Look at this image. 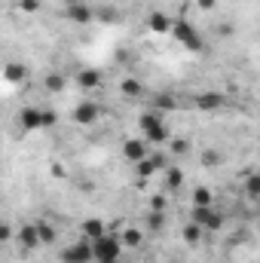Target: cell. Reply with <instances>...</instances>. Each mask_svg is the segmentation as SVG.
<instances>
[{"mask_svg":"<svg viewBox=\"0 0 260 263\" xmlns=\"http://www.w3.org/2000/svg\"><path fill=\"white\" fill-rule=\"evenodd\" d=\"M156 172H159V168H156V162H153L150 156H147V159H141V162L135 165V175H138L141 181H150V178H153Z\"/></svg>","mask_w":260,"mask_h":263,"instance_id":"obj_20","label":"cell"},{"mask_svg":"<svg viewBox=\"0 0 260 263\" xmlns=\"http://www.w3.org/2000/svg\"><path fill=\"white\" fill-rule=\"evenodd\" d=\"M172 25H175V18L165 15L162 9H153V12L147 15V31H150V34H172Z\"/></svg>","mask_w":260,"mask_h":263,"instance_id":"obj_8","label":"cell"},{"mask_svg":"<svg viewBox=\"0 0 260 263\" xmlns=\"http://www.w3.org/2000/svg\"><path fill=\"white\" fill-rule=\"evenodd\" d=\"M181 236H184V245H190V248H196V245L202 242V236H205V230H202L199 223H193V220H190V223L184 227V233H181Z\"/></svg>","mask_w":260,"mask_h":263,"instance_id":"obj_17","label":"cell"},{"mask_svg":"<svg viewBox=\"0 0 260 263\" xmlns=\"http://www.w3.org/2000/svg\"><path fill=\"white\" fill-rule=\"evenodd\" d=\"M120 92H123L126 98H138V95L144 92V86H141L135 77H129V80H123V83H120Z\"/></svg>","mask_w":260,"mask_h":263,"instance_id":"obj_22","label":"cell"},{"mask_svg":"<svg viewBox=\"0 0 260 263\" xmlns=\"http://www.w3.org/2000/svg\"><path fill=\"white\" fill-rule=\"evenodd\" d=\"M162 227H165V211H150L147 214V230L150 233H159Z\"/></svg>","mask_w":260,"mask_h":263,"instance_id":"obj_23","label":"cell"},{"mask_svg":"<svg viewBox=\"0 0 260 263\" xmlns=\"http://www.w3.org/2000/svg\"><path fill=\"white\" fill-rule=\"evenodd\" d=\"M242 187H245V196L248 199H260V172H248Z\"/></svg>","mask_w":260,"mask_h":263,"instance_id":"obj_18","label":"cell"},{"mask_svg":"<svg viewBox=\"0 0 260 263\" xmlns=\"http://www.w3.org/2000/svg\"><path fill=\"white\" fill-rule=\"evenodd\" d=\"M202 162H205V165H217V162H220V156H217L214 150H205V153H202Z\"/></svg>","mask_w":260,"mask_h":263,"instance_id":"obj_32","label":"cell"},{"mask_svg":"<svg viewBox=\"0 0 260 263\" xmlns=\"http://www.w3.org/2000/svg\"><path fill=\"white\" fill-rule=\"evenodd\" d=\"M25 77H28V70H25V65H18V62H9V65L3 67V80L6 83H25Z\"/></svg>","mask_w":260,"mask_h":263,"instance_id":"obj_16","label":"cell"},{"mask_svg":"<svg viewBox=\"0 0 260 263\" xmlns=\"http://www.w3.org/2000/svg\"><path fill=\"white\" fill-rule=\"evenodd\" d=\"M62 260L65 263H95V251H92V242L83 239V242H73L62 251Z\"/></svg>","mask_w":260,"mask_h":263,"instance_id":"obj_4","label":"cell"},{"mask_svg":"<svg viewBox=\"0 0 260 263\" xmlns=\"http://www.w3.org/2000/svg\"><path fill=\"white\" fill-rule=\"evenodd\" d=\"M123 156L129 159L132 165H138L141 159L150 156V141L147 138H129V141H123Z\"/></svg>","mask_w":260,"mask_h":263,"instance_id":"obj_6","label":"cell"},{"mask_svg":"<svg viewBox=\"0 0 260 263\" xmlns=\"http://www.w3.org/2000/svg\"><path fill=\"white\" fill-rule=\"evenodd\" d=\"M0 239H3V242L12 239V227H3V230H0Z\"/></svg>","mask_w":260,"mask_h":263,"instance_id":"obj_35","label":"cell"},{"mask_svg":"<svg viewBox=\"0 0 260 263\" xmlns=\"http://www.w3.org/2000/svg\"><path fill=\"white\" fill-rule=\"evenodd\" d=\"M46 89H49V92H62V89H65V77H62V73H49V77H46Z\"/></svg>","mask_w":260,"mask_h":263,"instance_id":"obj_26","label":"cell"},{"mask_svg":"<svg viewBox=\"0 0 260 263\" xmlns=\"http://www.w3.org/2000/svg\"><path fill=\"white\" fill-rule=\"evenodd\" d=\"M190 199H193V205H214V196H211L208 187H196Z\"/></svg>","mask_w":260,"mask_h":263,"instance_id":"obj_24","label":"cell"},{"mask_svg":"<svg viewBox=\"0 0 260 263\" xmlns=\"http://www.w3.org/2000/svg\"><path fill=\"white\" fill-rule=\"evenodd\" d=\"M190 220L199 223L205 233L208 230H220L224 227V211H217L214 205H193L190 208Z\"/></svg>","mask_w":260,"mask_h":263,"instance_id":"obj_3","label":"cell"},{"mask_svg":"<svg viewBox=\"0 0 260 263\" xmlns=\"http://www.w3.org/2000/svg\"><path fill=\"white\" fill-rule=\"evenodd\" d=\"M98 117H101V107H98L95 101H80V104L73 107V123H77V126H95Z\"/></svg>","mask_w":260,"mask_h":263,"instance_id":"obj_7","label":"cell"},{"mask_svg":"<svg viewBox=\"0 0 260 263\" xmlns=\"http://www.w3.org/2000/svg\"><path fill=\"white\" fill-rule=\"evenodd\" d=\"M138 126H141L144 138H147L150 144H165V141H172V132H169V126H165V120H162L159 110H144L141 120H138Z\"/></svg>","mask_w":260,"mask_h":263,"instance_id":"obj_1","label":"cell"},{"mask_svg":"<svg viewBox=\"0 0 260 263\" xmlns=\"http://www.w3.org/2000/svg\"><path fill=\"white\" fill-rule=\"evenodd\" d=\"M150 211H165V196H162V193L150 196Z\"/></svg>","mask_w":260,"mask_h":263,"instance_id":"obj_29","label":"cell"},{"mask_svg":"<svg viewBox=\"0 0 260 263\" xmlns=\"http://www.w3.org/2000/svg\"><path fill=\"white\" fill-rule=\"evenodd\" d=\"M153 110H178V95H172V92H159L156 98H153Z\"/></svg>","mask_w":260,"mask_h":263,"instance_id":"obj_15","label":"cell"},{"mask_svg":"<svg viewBox=\"0 0 260 263\" xmlns=\"http://www.w3.org/2000/svg\"><path fill=\"white\" fill-rule=\"evenodd\" d=\"M193 104H196V110H202V114H217V110L227 107V95L224 92H202V95L193 98Z\"/></svg>","mask_w":260,"mask_h":263,"instance_id":"obj_5","label":"cell"},{"mask_svg":"<svg viewBox=\"0 0 260 263\" xmlns=\"http://www.w3.org/2000/svg\"><path fill=\"white\" fill-rule=\"evenodd\" d=\"M193 34H196V28L187 22V18H175V25H172V37H175L178 43H187Z\"/></svg>","mask_w":260,"mask_h":263,"instance_id":"obj_14","label":"cell"},{"mask_svg":"<svg viewBox=\"0 0 260 263\" xmlns=\"http://www.w3.org/2000/svg\"><path fill=\"white\" fill-rule=\"evenodd\" d=\"M65 15L73 22V25H89L95 18V12L86 6V3H73V6H65Z\"/></svg>","mask_w":260,"mask_h":263,"instance_id":"obj_12","label":"cell"},{"mask_svg":"<svg viewBox=\"0 0 260 263\" xmlns=\"http://www.w3.org/2000/svg\"><path fill=\"white\" fill-rule=\"evenodd\" d=\"M120 239H123V245H126V248H138V245L144 242V230H138V227H126Z\"/></svg>","mask_w":260,"mask_h":263,"instance_id":"obj_19","label":"cell"},{"mask_svg":"<svg viewBox=\"0 0 260 263\" xmlns=\"http://www.w3.org/2000/svg\"><path fill=\"white\" fill-rule=\"evenodd\" d=\"M73 83H77L80 89L92 92V89H98V86H101V70H95V67H86V70H80V73L73 77Z\"/></svg>","mask_w":260,"mask_h":263,"instance_id":"obj_11","label":"cell"},{"mask_svg":"<svg viewBox=\"0 0 260 263\" xmlns=\"http://www.w3.org/2000/svg\"><path fill=\"white\" fill-rule=\"evenodd\" d=\"M18 6H22L25 12H37V9H40V0H18Z\"/></svg>","mask_w":260,"mask_h":263,"instance_id":"obj_33","label":"cell"},{"mask_svg":"<svg viewBox=\"0 0 260 263\" xmlns=\"http://www.w3.org/2000/svg\"><path fill=\"white\" fill-rule=\"evenodd\" d=\"M83 236L89 239V242H95V239H101L104 233H107V223L104 220H98V217H89V220H83Z\"/></svg>","mask_w":260,"mask_h":263,"instance_id":"obj_13","label":"cell"},{"mask_svg":"<svg viewBox=\"0 0 260 263\" xmlns=\"http://www.w3.org/2000/svg\"><path fill=\"white\" fill-rule=\"evenodd\" d=\"M123 239L114 236V233H104L101 239L92 242V251H95V263H120L123 257Z\"/></svg>","mask_w":260,"mask_h":263,"instance_id":"obj_2","label":"cell"},{"mask_svg":"<svg viewBox=\"0 0 260 263\" xmlns=\"http://www.w3.org/2000/svg\"><path fill=\"white\" fill-rule=\"evenodd\" d=\"M181 184H184V172L178 165H169L165 168V187L169 190H181Z\"/></svg>","mask_w":260,"mask_h":263,"instance_id":"obj_21","label":"cell"},{"mask_svg":"<svg viewBox=\"0 0 260 263\" xmlns=\"http://www.w3.org/2000/svg\"><path fill=\"white\" fill-rule=\"evenodd\" d=\"M73 3H86V0H65V6H73Z\"/></svg>","mask_w":260,"mask_h":263,"instance_id":"obj_36","label":"cell"},{"mask_svg":"<svg viewBox=\"0 0 260 263\" xmlns=\"http://www.w3.org/2000/svg\"><path fill=\"white\" fill-rule=\"evenodd\" d=\"M37 230H40V242H43V245H52V242H55L52 223H37Z\"/></svg>","mask_w":260,"mask_h":263,"instance_id":"obj_25","label":"cell"},{"mask_svg":"<svg viewBox=\"0 0 260 263\" xmlns=\"http://www.w3.org/2000/svg\"><path fill=\"white\" fill-rule=\"evenodd\" d=\"M55 120H59V117H55V110H43V129H52V126H55Z\"/></svg>","mask_w":260,"mask_h":263,"instance_id":"obj_31","label":"cell"},{"mask_svg":"<svg viewBox=\"0 0 260 263\" xmlns=\"http://www.w3.org/2000/svg\"><path fill=\"white\" fill-rule=\"evenodd\" d=\"M18 245H22L25 251H34V248L43 245V242H40V230H37V223H25V227L18 230Z\"/></svg>","mask_w":260,"mask_h":263,"instance_id":"obj_10","label":"cell"},{"mask_svg":"<svg viewBox=\"0 0 260 263\" xmlns=\"http://www.w3.org/2000/svg\"><path fill=\"white\" fill-rule=\"evenodd\" d=\"M184 49H190V52H202V49H205V43H202V37H199V31H196L193 37H190V40L184 43Z\"/></svg>","mask_w":260,"mask_h":263,"instance_id":"obj_27","label":"cell"},{"mask_svg":"<svg viewBox=\"0 0 260 263\" xmlns=\"http://www.w3.org/2000/svg\"><path fill=\"white\" fill-rule=\"evenodd\" d=\"M18 126H22V132H40L43 129V110L40 107H25L18 114Z\"/></svg>","mask_w":260,"mask_h":263,"instance_id":"obj_9","label":"cell"},{"mask_svg":"<svg viewBox=\"0 0 260 263\" xmlns=\"http://www.w3.org/2000/svg\"><path fill=\"white\" fill-rule=\"evenodd\" d=\"M175 263H178V260H175Z\"/></svg>","mask_w":260,"mask_h":263,"instance_id":"obj_38","label":"cell"},{"mask_svg":"<svg viewBox=\"0 0 260 263\" xmlns=\"http://www.w3.org/2000/svg\"><path fill=\"white\" fill-rule=\"evenodd\" d=\"M150 159L156 162V168H162V172L169 168V153H162V150H156V153H150Z\"/></svg>","mask_w":260,"mask_h":263,"instance_id":"obj_28","label":"cell"},{"mask_svg":"<svg viewBox=\"0 0 260 263\" xmlns=\"http://www.w3.org/2000/svg\"><path fill=\"white\" fill-rule=\"evenodd\" d=\"M196 6H199V9H214L217 0H196Z\"/></svg>","mask_w":260,"mask_h":263,"instance_id":"obj_34","label":"cell"},{"mask_svg":"<svg viewBox=\"0 0 260 263\" xmlns=\"http://www.w3.org/2000/svg\"><path fill=\"white\" fill-rule=\"evenodd\" d=\"M181 153H187V141L172 138V156H181Z\"/></svg>","mask_w":260,"mask_h":263,"instance_id":"obj_30","label":"cell"},{"mask_svg":"<svg viewBox=\"0 0 260 263\" xmlns=\"http://www.w3.org/2000/svg\"><path fill=\"white\" fill-rule=\"evenodd\" d=\"M257 230H260V217H257Z\"/></svg>","mask_w":260,"mask_h":263,"instance_id":"obj_37","label":"cell"}]
</instances>
